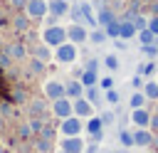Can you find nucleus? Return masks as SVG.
<instances>
[{
    "label": "nucleus",
    "mask_w": 158,
    "mask_h": 153,
    "mask_svg": "<svg viewBox=\"0 0 158 153\" xmlns=\"http://www.w3.org/2000/svg\"><path fill=\"white\" fill-rule=\"evenodd\" d=\"M44 109H47L44 99H30V116H32V118L44 116Z\"/></svg>",
    "instance_id": "nucleus-21"
},
{
    "label": "nucleus",
    "mask_w": 158,
    "mask_h": 153,
    "mask_svg": "<svg viewBox=\"0 0 158 153\" xmlns=\"http://www.w3.org/2000/svg\"><path fill=\"white\" fill-rule=\"evenodd\" d=\"M40 136L52 141V138H54V128H52V126H42V128H40Z\"/></svg>",
    "instance_id": "nucleus-37"
},
{
    "label": "nucleus",
    "mask_w": 158,
    "mask_h": 153,
    "mask_svg": "<svg viewBox=\"0 0 158 153\" xmlns=\"http://www.w3.org/2000/svg\"><path fill=\"white\" fill-rule=\"evenodd\" d=\"M52 114H54L57 118H67V116H72V114H74V101H72L69 96H62V99L52 101Z\"/></svg>",
    "instance_id": "nucleus-7"
},
{
    "label": "nucleus",
    "mask_w": 158,
    "mask_h": 153,
    "mask_svg": "<svg viewBox=\"0 0 158 153\" xmlns=\"http://www.w3.org/2000/svg\"><path fill=\"white\" fill-rule=\"evenodd\" d=\"M44 64H47V62L37 59V57H30V72H32V74H42V72H44Z\"/></svg>",
    "instance_id": "nucleus-28"
},
{
    "label": "nucleus",
    "mask_w": 158,
    "mask_h": 153,
    "mask_svg": "<svg viewBox=\"0 0 158 153\" xmlns=\"http://www.w3.org/2000/svg\"><path fill=\"white\" fill-rule=\"evenodd\" d=\"M59 131H62V136H79L81 131H84V118H79V116H67V118H62V123H59Z\"/></svg>",
    "instance_id": "nucleus-3"
},
{
    "label": "nucleus",
    "mask_w": 158,
    "mask_h": 153,
    "mask_svg": "<svg viewBox=\"0 0 158 153\" xmlns=\"http://www.w3.org/2000/svg\"><path fill=\"white\" fill-rule=\"evenodd\" d=\"M153 72H156V62H148V64L138 67V74H153Z\"/></svg>",
    "instance_id": "nucleus-35"
},
{
    "label": "nucleus",
    "mask_w": 158,
    "mask_h": 153,
    "mask_svg": "<svg viewBox=\"0 0 158 153\" xmlns=\"http://www.w3.org/2000/svg\"><path fill=\"white\" fill-rule=\"evenodd\" d=\"M104 96H106V101H109V104H114V106L121 101V94H118L114 86H111V89H106V94H104Z\"/></svg>",
    "instance_id": "nucleus-30"
},
{
    "label": "nucleus",
    "mask_w": 158,
    "mask_h": 153,
    "mask_svg": "<svg viewBox=\"0 0 158 153\" xmlns=\"http://www.w3.org/2000/svg\"><path fill=\"white\" fill-rule=\"evenodd\" d=\"M5 52H7L12 59H25V57H27V47H25V42H20V39H17V42H10V44L5 47Z\"/></svg>",
    "instance_id": "nucleus-16"
},
{
    "label": "nucleus",
    "mask_w": 158,
    "mask_h": 153,
    "mask_svg": "<svg viewBox=\"0 0 158 153\" xmlns=\"http://www.w3.org/2000/svg\"><path fill=\"white\" fill-rule=\"evenodd\" d=\"M49 49H52V47L42 42V44H37V47L32 49V57H37V59H42V62H49V59L54 57V52H49Z\"/></svg>",
    "instance_id": "nucleus-19"
},
{
    "label": "nucleus",
    "mask_w": 158,
    "mask_h": 153,
    "mask_svg": "<svg viewBox=\"0 0 158 153\" xmlns=\"http://www.w3.org/2000/svg\"><path fill=\"white\" fill-rule=\"evenodd\" d=\"M141 52H143L148 59H153V57L158 54V44H156V42H153V44H141Z\"/></svg>",
    "instance_id": "nucleus-31"
},
{
    "label": "nucleus",
    "mask_w": 158,
    "mask_h": 153,
    "mask_svg": "<svg viewBox=\"0 0 158 153\" xmlns=\"http://www.w3.org/2000/svg\"><path fill=\"white\" fill-rule=\"evenodd\" d=\"M64 91H67V96L74 101V99H79V96H84V84L79 81V79H69L67 84H64Z\"/></svg>",
    "instance_id": "nucleus-15"
},
{
    "label": "nucleus",
    "mask_w": 158,
    "mask_h": 153,
    "mask_svg": "<svg viewBox=\"0 0 158 153\" xmlns=\"http://www.w3.org/2000/svg\"><path fill=\"white\" fill-rule=\"evenodd\" d=\"M128 106H131V109H141V106H146V94H143V91H133L131 99H128Z\"/></svg>",
    "instance_id": "nucleus-24"
},
{
    "label": "nucleus",
    "mask_w": 158,
    "mask_h": 153,
    "mask_svg": "<svg viewBox=\"0 0 158 153\" xmlns=\"http://www.w3.org/2000/svg\"><path fill=\"white\" fill-rule=\"evenodd\" d=\"M10 25H12V30H15V32L27 35V32H30V17H27V12H17V15H12Z\"/></svg>",
    "instance_id": "nucleus-12"
},
{
    "label": "nucleus",
    "mask_w": 158,
    "mask_h": 153,
    "mask_svg": "<svg viewBox=\"0 0 158 153\" xmlns=\"http://www.w3.org/2000/svg\"><path fill=\"white\" fill-rule=\"evenodd\" d=\"M67 39L74 42L77 47L84 44V42L89 39V30H86V25H81V22H72V25L67 27Z\"/></svg>",
    "instance_id": "nucleus-4"
},
{
    "label": "nucleus",
    "mask_w": 158,
    "mask_h": 153,
    "mask_svg": "<svg viewBox=\"0 0 158 153\" xmlns=\"http://www.w3.org/2000/svg\"><path fill=\"white\" fill-rule=\"evenodd\" d=\"M114 20H116V15H114V10H111V7H106V5H104V7H99V10H96V22H99V27H106V25H109V22H114Z\"/></svg>",
    "instance_id": "nucleus-17"
},
{
    "label": "nucleus",
    "mask_w": 158,
    "mask_h": 153,
    "mask_svg": "<svg viewBox=\"0 0 158 153\" xmlns=\"http://www.w3.org/2000/svg\"><path fill=\"white\" fill-rule=\"evenodd\" d=\"M59 148H64V151H69V153H84L86 146H84V141H81L79 136H64Z\"/></svg>",
    "instance_id": "nucleus-11"
},
{
    "label": "nucleus",
    "mask_w": 158,
    "mask_h": 153,
    "mask_svg": "<svg viewBox=\"0 0 158 153\" xmlns=\"http://www.w3.org/2000/svg\"><path fill=\"white\" fill-rule=\"evenodd\" d=\"M118 141L123 146H133V133L131 131H118Z\"/></svg>",
    "instance_id": "nucleus-32"
},
{
    "label": "nucleus",
    "mask_w": 158,
    "mask_h": 153,
    "mask_svg": "<svg viewBox=\"0 0 158 153\" xmlns=\"http://www.w3.org/2000/svg\"><path fill=\"white\" fill-rule=\"evenodd\" d=\"M47 7H49V15H57V17L69 15V0H47Z\"/></svg>",
    "instance_id": "nucleus-14"
},
{
    "label": "nucleus",
    "mask_w": 158,
    "mask_h": 153,
    "mask_svg": "<svg viewBox=\"0 0 158 153\" xmlns=\"http://www.w3.org/2000/svg\"><path fill=\"white\" fill-rule=\"evenodd\" d=\"M153 143V133L146 128H136L133 131V146H151Z\"/></svg>",
    "instance_id": "nucleus-18"
},
{
    "label": "nucleus",
    "mask_w": 158,
    "mask_h": 153,
    "mask_svg": "<svg viewBox=\"0 0 158 153\" xmlns=\"http://www.w3.org/2000/svg\"><path fill=\"white\" fill-rule=\"evenodd\" d=\"M84 131H89V136L94 141H101L104 138V121H101V116H89L86 123H84Z\"/></svg>",
    "instance_id": "nucleus-8"
},
{
    "label": "nucleus",
    "mask_w": 158,
    "mask_h": 153,
    "mask_svg": "<svg viewBox=\"0 0 158 153\" xmlns=\"http://www.w3.org/2000/svg\"><path fill=\"white\" fill-rule=\"evenodd\" d=\"M156 39H158V37H156L148 27H146V30H138V42H141V44H153Z\"/></svg>",
    "instance_id": "nucleus-26"
},
{
    "label": "nucleus",
    "mask_w": 158,
    "mask_h": 153,
    "mask_svg": "<svg viewBox=\"0 0 158 153\" xmlns=\"http://www.w3.org/2000/svg\"><path fill=\"white\" fill-rule=\"evenodd\" d=\"M156 44H158V39H156Z\"/></svg>",
    "instance_id": "nucleus-44"
},
{
    "label": "nucleus",
    "mask_w": 158,
    "mask_h": 153,
    "mask_svg": "<svg viewBox=\"0 0 158 153\" xmlns=\"http://www.w3.org/2000/svg\"><path fill=\"white\" fill-rule=\"evenodd\" d=\"M106 39H109V35H106L104 27H94V30L89 32V42H91V44H104Z\"/></svg>",
    "instance_id": "nucleus-22"
},
{
    "label": "nucleus",
    "mask_w": 158,
    "mask_h": 153,
    "mask_svg": "<svg viewBox=\"0 0 158 153\" xmlns=\"http://www.w3.org/2000/svg\"><path fill=\"white\" fill-rule=\"evenodd\" d=\"M143 94H146V99L158 101V81H148V84H143Z\"/></svg>",
    "instance_id": "nucleus-25"
},
{
    "label": "nucleus",
    "mask_w": 158,
    "mask_h": 153,
    "mask_svg": "<svg viewBox=\"0 0 158 153\" xmlns=\"http://www.w3.org/2000/svg\"><path fill=\"white\" fill-rule=\"evenodd\" d=\"M104 30H106V35H109L111 39H116V37H118V17H116L114 22H109V25H106Z\"/></svg>",
    "instance_id": "nucleus-29"
},
{
    "label": "nucleus",
    "mask_w": 158,
    "mask_h": 153,
    "mask_svg": "<svg viewBox=\"0 0 158 153\" xmlns=\"http://www.w3.org/2000/svg\"><path fill=\"white\" fill-rule=\"evenodd\" d=\"M131 121L138 126V128H148V123H151V114L141 106V109H131Z\"/></svg>",
    "instance_id": "nucleus-13"
},
{
    "label": "nucleus",
    "mask_w": 158,
    "mask_h": 153,
    "mask_svg": "<svg viewBox=\"0 0 158 153\" xmlns=\"http://www.w3.org/2000/svg\"><path fill=\"white\" fill-rule=\"evenodd\" d=\"M5 2H7L15 12H25V2H27V0H5Z\"/></svg>",
    "instance_id": "nucleus-34"
},
{
    "label": "nucleus",
    "mask_w": 158,
    "mask_h": 153,
    "mask_svg": "<svg viewBox=\"0 0 158 153\" xmlns=\"http://www.w3.org/2000/svg\"><path fill=\"white\" fill-rule=\"evenodd\" d=\"M37 148H40V153H47V151L52 148V141H49V138H42V136H40V138H37Z\"/></svg>",
    "instance_id": "nucleus-33"
},
{
    "label": "nucleus",
    "mask_w": 158,
    "mask_h": 153,
    "mask_svg": "<svg viewBox=\"0 0 158 153\" xmlns=\"http://www.w3.org/2000/svg\"><path fill=\"white\" fill-rule=\"evenodd\" d=\"M57 153H69V151H64V148H59V151H57Z\"/></svg>",
    "instance_id": "nucleus-43"
},
{
    "label": "nucleus",
    "mask_w": 158,
    "mask_h": 153,
    "mask_svg": "<svg viewBox=\"0 0 158 153\" xmlns=\"http://www.w3.org/2000/svg\"><path fill=\"white\" fill-rule=\"evenodd\" d=\"M77 54H79V49L69 39L62 42L59 47H54V62H59V64H74L77 62Z\"/></svg>",
    "instance_id": "nucleus-2"
},
{
    "label": "nucleus",
    "mask_w": 158,
    "mask_h": 153,
    "mask_svg": "<svg viewBox=\"0 0 158 153\" xmlns=\"http://www.w3.org/2000/svg\"><path fill=\"white\" fill-rule=\"evenodd\" d=\"M111 86H114V76H101V79H99V89L106 91V89H111Z\"/></svg>",
    "instance_id": "nucleus-36"
},
{
    "label": "nucleus",
    "mask_w": 158,
    "mask_h": 153,
    "mask_svg": "<svg viewBox=\"0 0 158 153\" xmlns=\"http://www.w3.org/2000/svg\"><path fill=\"white\" fill-rule=\"evenodd\" d=\"M84 69H99V59H89Z\"/></svg>",
    "instance_id": "nucleus-40"
},
{
    "label": "nucleus",
    "mask_w": 158,
    "mask_h": 153,
    "mask_svg": "<svg viewBox=\"0 0 158 153\" xmlns=\"http://www.w3.org/2000/svg\"><path fill=\"white\" fill-rule=\"evenodd\" d=\"M101 121H104V123H111V121H114V114H101Z\"/></svg>",
    "instance_id": "nucleus-41"
},
{
    "label": "nucleus",
    "mask_w": 158,
    "mask_h": 153,
    "mask_svg": "<svg viewBox=\"0 0 158 153\" xmlns=\"http://www.w3.org/2000/svg\"><path fill=\"white\" fill-rule=\"evenodd\" d=\"M131 84H133L136 89H143V79H141V74H136V76L131 79Z\"/></svg>",
    "instance_id": "nucleus-39"
},
{
    "label": "nucleus",
    "mask_w": 158,
    "mask_h": 153,
    "mask_svg": "<svg viewBox=\"0 0 158 153\" xmlns=\"http://www.w3.org/2000/svg\"><path fill=\"white\" fill-rule=\"evenodd\" d=\"M25 12H27L30 20H44V15L49 12L47 0H27L25 2Z\"/></svg>",
    "instance_id": "nucleus-6"
},
{
    "label": "nucleus",
    "mask_w": 158,
    "mask_h": 153,
    "mask_svg": "<svg viewBox=\"0 0 158 153\" xmlns=\"http://www.w3.org/2000/svg\"><path fill=\"white\" fill-rule=\"evenodd\" d=\"M42 42L49 44L52 49L59 47L62 42H67V27H62V25H49V27H44V30H42Z\"/></svg>",
    "instance_id": "nucleus-1"
},
{
    "label": "nucleus",
    "mask_w": 158,
    "mask_h": 153,
    "mask_svg": "<svg viewBox=\"0 0 158 153\" xmlns=\"http://www.w3.org/2000/svg\"><path fill=\"white\" fill-rule=\"evenodd\" d=\"M74 116H79V118H89V116H94V104L86 99V96H79V99H74Z\"/></svg>",
    "instance_id": "nucleus-9"
},
{
    "label": "nucleus",
    "mask_w": 158,
    "mask_h": 153,
    "mask_svg": "<svg viewBox=\"0 0 158 153\" xmlns=\"http://www.w3.org/2000/svg\"><path fill=\"white\" fill-rule=\"evenodd\" d=\"M148 30L158 37V15H153V17H148Z\"/></svg>",
    "instance_id": "nucleus-38"
},
{
    "label": "nucleus",
    "mask_w": 158,
    "mask_h": 153,
    "mask_svg": "<svg viewBox=\"0 0 158 153\" xmlns=\"http://www.w3.org/2000/svg\"><path fill=\"white\" fill-rule=\"evenodd\" d=\"M84 153H99V148L96 146H89V148H84Z\"/></svg>",
    "instance_id": "nucleus-42"
},
{
    "label": "nucleus",
    "mask_w": 158,
    "mask_h": 153,
    "mask_svg": "<svg viewBox=\"0 0 158 153\" xmlns=\"http://www.w3.org/2000/svg\"><path fill=\"white\" fill-rule=\"evenodd\" d=\"M104 67H106L109 72H116V69L121 67V62H118L116 54H106V57H104Z\"/></svg>",
    "instance_id": "nucleus-27"
},
{
    "label": "nucleus",
    "mask_w": 158,
    "mask_h": 153,
    "mask_svg": "<svg viewBox=\"0 0 158 153\" xmlns=\"http://www.w3.org/2000/svg\"><path fill=\"white\" fill-rule=\"evenodd\" d=\"M138 35V30H136V25H133V20H128V17H121L118 20V37L121 39H133Z\"/></svg>",
    "instance_id": "nucleus-10"
},
{
    "label": "nucleus",
    "mask_w": 158,
    "mask_h": 153,
    "mask_svg": "<svg viewBox=\"0 0 158 153\" xmlns=\"http://www.w3.org/2000/svg\"><path fill=\"white\" fill-rule=\"evenodd\" d=\"M84 96L94 104V106H99L101 104V89H99V84H94V86H86L84 89Z\"/></svg>",
    "instance_id": "nucleus-23"
},
{
    "label": "nucleus",
    "mask_w": 158,
    "mask_h": 153,
    "mask_svg": "<svg viewBox=\"0 0 158 153\" xmlns=\"http://www.w3.org/2000/svg\"><path fill=\"white\" fill-rule=\"evenodd\" d=\"M79 81L84 84V89H86V86L99 84V74H96V69H84V72H81V76H79Z\"/></svg>",
    "instance_id": "nucleus-20"
},
{
    "label": "nucleus",
    "mask_w": 158,
    "mask_h": 153,
    "mask_svg": "<svg viewBox=\"0 0 158 153\" xmlns=\"http://www.w3.org/2000/svg\"><path fill=\"white\" fill-rule=\"evenodd\" d=\"M42 91H44V99H47V101H57V99L67 96L64 84H62L59 79H47V81H44V86H42Z\"/></svg>",
    "instance_id": "nucleus-5"
}]
</instances>
